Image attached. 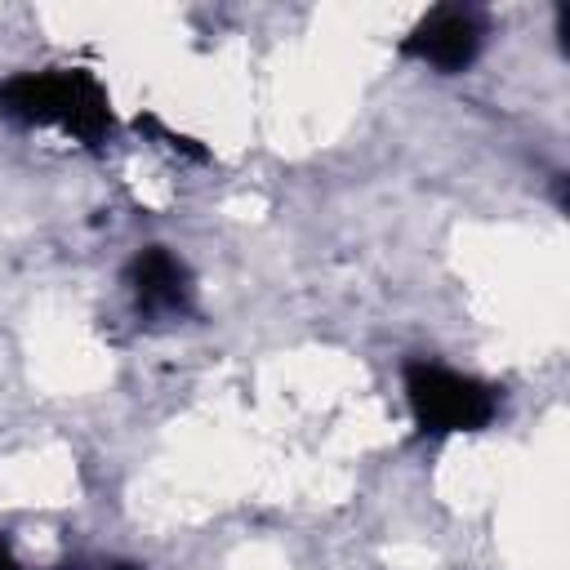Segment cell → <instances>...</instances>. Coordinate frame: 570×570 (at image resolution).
<instances>
[{"label": "cell", "mask_w": 570, "mask_h": 570, "mask_svg": "<svg viewBox=\"0 0 570 570\" xmlns=\"http://www.w3.org/2000/svg\"><path fill=\"white\" fill-rule=\"evenodd\" d=\"M410 419L423 436H454V432H481L503 410V392L485 379L459 374L436 361H405L401 370Z\"/></svg>", "instance_id": "7a4b0ae2"}, {"label": "cell", "mask_w": 570, "mask_h": 570, "mask_svg": "<svg viewBox=\"0 0 570 570\" xmlns=\"http://www.w3.org/2000/svg\"><path fill=\"white\" fill-rule=\"evenodd\" d=\"M0 116L13 125H53L67 138L98 147L111 138L116 116L111 98L85 67H45V71H13L0 80Z\"/></svg>", "instance_id": "6da1fadb"}, {"label": "cell", "mask_w": 570, "mask_h": 570, "mask_svg": "<svg viewBox=\"0 0 570 570\" xmlns=\"http://www.w3.org/2000/svg\"><path fill=\"white\" fill-rule=\"evenodd\" d=\"M125 289L142 325H183L196 316L191 267L169 245H142L125 263Z\"/></svg>", "instance_id": "3957f363"}, {"label": "cell", "mask_w": 570, "mask_h": 570, "mask_svg": "<svg viewBox=\"0 0 570 570\" xmlns=\"http://www.w3.org/2000/svg\"><path fill=\"white\" fill-rule=\"evenodd\" d=\"M485 36H490V22H485L481 9H472V4H436L405 31L401 58H414V62L441 71V76H459L481 58Z\"/></svg>", "instance_id": "277c9868"}, {"label": "cell", "mask_w": 570, "mask_h": 570, "mask_svg": "<svg viewBox=\"0 0 570 570\" xmlns=\"http://www.w3.org/2000/svg\"><path fill=\"white\" fill-rule=\"evenodd\" d=\"M0 570H27V566L13 557V548H9L4 534H0ZM49 570H138V566H129V561H107V557H80V561H62V566H49Z\"/></svg>", "instance_id": "5b68a950"}]
</instances>
